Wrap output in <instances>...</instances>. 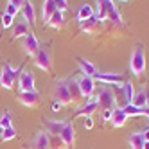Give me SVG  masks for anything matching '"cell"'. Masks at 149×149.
Here are the masks:
<instances>
[{
    "label": "cell",
    "mask_w": 149,
    "mask_h": 149,
    "mask_svg": "<svg viewBox=\"0 0 149 149\" xmlns=\"http://www.w3.org/2000/svg\"><path fill=\"white\" fill-rule=\"evenodd\" d=\"M52 99L58 101L61 106L74 104L70 90H68V79H58L54 83V86H52Z\"/></svg>",
    "instance_id": "cell-1"
},
{
    "label": "cell",
    "mask_w": 149,
    "mask_h": 149,
    "mask_svg": "<svg viewBox=\"0 0 149 149\" xmlns=\"http://www.w3.org/2000/svg\"><path fill=\"white\" fill-rule=\"evenodd\" d=\"M130 68L133 76H142L144 70H146V50L144 47H135V50L131 52V58H130Z\"/></svg>",
    "instance_id": "cell-2"
},
{
    "label": "cell",
    "mask_w": 149,
    "mask_h": 149,
    "mask_svg": "<svg viewBox=\"0 0 149 149\" xmlns=\"http://www.w3.org/2000/svg\"><path fill=\"white\" fill-rule=\"evenodd\" d=\"M20 68H13L9 63H4L2 65V72H0V86H4L6 90H11L13 84H15V79L20 76Z\"/></svg>",
    "instance_id": "cell-3"
},
{
    "label": "cell",
    "mask_w": 149,
    "mask_h": 149,
    "mask_svg": "<svg viewBox=\"0 0 149 149\" xmlns=\"http://www.w3.org/2000/svg\"><path fill=\"white\" fill-rule=\"evenodd\" d=\"M95 101L102 110H115V93L110 86H101Z\"/></svg>",
    "instance_id": "cell-4"
},
{
    "label": "cell",
    "mask_w": 149,
    "mask_h": 149,
    "mask_svg": "<svg viewBox=\"0 0 149 149\" xmlns=\"http://www.w3.org/2000/svg\"><path fill=\"white\" fill-rule=\"evenodd\" d=\"M63 147L65 149H74V144H76V130H74V120H67L65 127H63L61 135L58 136Z\"/></svg>",
    "instance_id": "cell-5"
},
{
    "label": "cell",
    "mask_w": 149,
    "mask_h": 149,
    "mask_svg": "<svg viewBox=\"0 0 149 149\" xmlns=\"http://www.w3.org/2000/svg\"><path fill=\"white\" fill-rule=\"evenodd\" d=\"M34 65L38 68H41L43 72H50L52 70V59H50V54H49V50L43 49V47H40V50L34 54Z\"/></svg>",
    "instance_id": "cell-6"
},
{
    "label": "cell",
    "mask_w": 149,
    "mask_h": 149,
    "mask_svg": "<svg viewBox=\"0 0 149 149\" xmlns=\"http://www.w3.org/2000/svg\"><path fill=\"white\" fill-rule=\"evenodd\" d=\"M77 81V86H79V92H81V97H92L93 92H95V81L92 77H86V76H77L76 77Z\"/></svg>",
    "instance_id": "cell-7"
},
{
    "label": "cell",
    "mask_w": 149,
    "mask_h": 149,
    "mask_svg": "<svg viewBox=\"0 0 149 149\" xmlns=\"http://www.w3.org/2000/svg\"><path fill=\"white\" fill-rule=\"evenodd\" d=\"M22 49L25 52V56H31V58H34V54L40 50V43H38V38L34 33H31L29 31V34L24 36V41H22Z\"/></svg>",
    "instance_id": "cell-8"
},
{
    "label": "cell",
    "mask_w": 149,
    "mask_h": 149,
    "mask_svg": "<svg viewBox=\"0 0 149 149\" xmlns=\"http://www.w3.org/2000/svg\"><path fill=\"white\" fill-rule=\"evenodd\" d=\"M18 90H20V93L36 90L34 88V76H33V72H29V70L20 72V76H18Z\"/></svg>",
    "instance_id": "cell-9"
},
{
    "label": "cell",
    "mask_w": 149,
    "mask_h": 149,
    "mask_svg": "<svg viewBox=\"0 0 149 149\" xmlns=\"http://www.w3.org/2000/svg\"><path fill=\"white\" fill-rule=\"evenodd\" d=\"M97 6H95V11H93V18L97 20V22H104V20H108V13L110 9L115 6L111 0H99V2H95Z\"/></svg>",
    "instance_id": "cell-10"
},
{
    "label": "cell",
    "mask_w": 149,
    "mask_h": 149,
    "mask_svg": "<svg viewBox=\"0 0 149 149\" xmlns=\"http://www.w3.org/2000/svg\"><path fill=\"white\" fill-rule=\"evenodd\" d=\"M40 99H41V95L36 90L18 93V102H22L24 106H27V108H36V106L40 104Z\"/></svg>",
    "instance_id": "cell-11"
},
{
    "label": "cell",
    "mask_w": 149,
    "mask_h": 149,
    "mask_svg": "<svg viewBox=\"0 0 149 149\" xmlns=\"http://www.w3.org/2000/svg\"><path fill=\"white\" fill-rule=\"evenodd\" d=\"M93 81H99L104 84H113V86H120L122 76L120 74H101V72H97V76L93 77Z\"/></svg>",
    "instance_id": "cell-12"
},
{
    "label": "cell",
    "mask_w": 149,
    "mask_h": 149,
    "mask_svg": "<svg viewBox=\"0 0 149 149\" xmlns=\"http://www.w3.org/2000/svg\"><path fill=\"white\" fill-rule=\"evenodd\" d=\"M50 146H52L50 135L45 130L38 131V135L34 136V140H33V149H50Z\"/></svg>",
    "instance_id": "cell-13"
},
{
    "label": "cell",
    "mask_w": 149,
    "mask_h": 149,
    "mask_svg": "<svg viewBox=\"0 0 149 149\" xmlns=\"http://www.w3.org/2000/svg\"><path fill=\"white\" fill-rule=\"evenodd\" d=\"M77 65H79V68H81V72H83V76L92 77V79L97 76V68H95V65H93L92 61L84 59V58H79V59H77Z\"/></svg>",
    "instance_id": "cell-14"
},
{
    "label": "cell",
    "mask_w": 149,
    "mask_h": 149,
    "mask_svg": "<svg viewBox=\"0 0 149 149\" xmlns=\"http://www.w3.org/2000/svg\"><path fill=\"white\" fill-rule=\"evenodd\" d=\"M65 122L67 120H45L43 122L45 124V131L49 135H54L58 138L61 135V131H63V127H65Z\"/></svg>",
    "instance_id": "cell-15"
},
{
    "label": "cell",
    "mask_w": 149,
    "mask_h": 149,
    "mask_svg": "<svg viewBox=\"0 0 149 149\" xmlns=\"http://www.w3.org/2000/svg\"><path fill=\"white\" fill-rule=\"evenodd\" d=\"M58 11V7H56V0H45L43 4H41V20L47 24L50 16L54 15Z\"/></svg>",
    "instance_id": "cell-16"
},
{
    "label": "cell",
    "mask_w": 149,
    "mask_h": 149,
    "mask_svg": "<svg viewBox=\"0 0 149 149\" xmlns=\"http://www.w3.org/2000/svg\"><path fill=\"white\" fill-rule=\"evenodd\" d=\"M22 16H24V22L25 24L27 22H29V25H34L36 24V15H34L33 2H24V6H22Z\"/></svg>",
    "instance_id": "cell-17"
},
{
    "label": "cell",
    "mask_w": 149,
    "mask_h": 149,
    "mask_svg": "<svg viewBox=\"0 0 149 149\" xmlns=\"http://www.w3.org/2000/svg\"><path fill=\"white\" fill-rule=\"evenodd\" d=\"M99 108V104H97V101L95 99H90V101H86L84 104H81L79 108L76 110V115H84V117H92V113Z\"/></svg>",
    "instance_id": "cell-18"
},
{
    "label": "cell",
    "mask_w": 149,
    "mask_h": 149,
    "mask_svg": "<svg viewBox=\"0 0 149 149\" xmlns=\"http://www.w3.org/2000/svg\"><path fill=\"white\" fill-rule=\"evenodd\" d=\"M126 120H127V115L124 113V110L122 108H115L113 111H111V126L113 127H122L124 124H126Z\"/></svg>",
    "instance_id": "cell-19"
},
{
    "label": "cell",
    "mask_w": 149,
    "mask_h": 149,
    "mask_svg": "<svg viewBox=\"0 0 149 149\" xmlns=\"http://www.w3.org/2000/svg\"><path fill=\"white\" fill-rule=\"evenodd\" d=\"M29 34V25L25 22H15L13 24V33H11V40H18Z\"/></svg>",
    "instance_id": "cell-20"
},
{
    "label": "cell",
    "mask_w": 149,
    "mask_h": 149,
    "mask_svg": "<svg viewBox=\"0 0 149 149\" xmlns=\"http://www.w3.org/2000/svg\"><path fill=\"white\" fill-rule=\"evenodd\" d=\"M99 29H101V24L93 16L86 20L84 24H81V33H86V34H95V33H99Z\"/></svg>",
    "instance_id": "cell-21"
},
{
    "label": "cell",
    "mask_w": 149,
    "mask_h": 149,
    "mask_svg": "<svg viewBox=\"0 0 149 149\" xmlns=\"http://www.w3.org/2000/svg\"><path fill=\"white\" fill-rule=\"evenodd\" d=\"M93 16V7L90 4H83L79 7V11H77V22L79 24H84L86 20H90Z\"/></svg>",
    "instance_id": "cell-22"
},
{
    "label": "cell",
    "mask_w": 149,
    "mask_h": 149,
    "mask_svg": "<svg viewBox=\"0 0 149 149\" xmlns=\"http://www.w3.org/2000/svg\"><path fill=\"white\" fill-rule=\"evenodd\" d=\"M144 144H146L144 131H136V133L130 135V147H131V149H142Z\"/></svg>",
    "instance_id": "cell-23"
},
{
    "label": "cell",
    "mask_w": 149,
    "mask_h": 149,
    "mask_svg": "<svg viewBox=\"0 0 149 149\" xmlns=\"http://www.w3.org/2000/svg\"><path fill=\"white\" fill-rule=\"evenodd\" d=\"M122 110L127 115V119H130V117H142V115H147L149 117V111L147 110H140V108H136V106H133V104H124Z\"/></svg>",
    "instance_id": "cell-24"
},
{
    "label": "cell",
    "mask_w": 149,
    "mask_h": 149,
    "mask_svg": "<svg viewBox=\"0 0 149 149\" xmlns=\"http://www.w3.org/2000/svg\"><path fill=\"white\" fill-rule=\"evenodd\" d=\"M22 6H24L22 0H9V2L6 4V11L4 13L11 15V16H16L20 11H22Z\"/></svg>",
    "instance_id": "cell-25"
},
{
    "label": "cell",
    "mask_w": 149,
    "mask_h": 149,
    "mask_svg": "<svg viewBox=\"0 0 149 149\" xmlns=\"http://www.w3.org/2000/svg\"><path fill=\"white\" fill-rule=\"evenodd\" d=\"M47 25L52 27V29H61L63 25H65V16H63V13L61 11H56L54 15L50 16V20L47 22Z\"/></svg>",
    "instance_id": "cell-26"
},
{
    "label": "cell",
    "mask_w": 149,
    "mask_h": 149,
    "mask_svg": "<svg viewBox=\"0 0 149 149\" xmlns=\"http://www.w3.org/2000/svg\"><path fill=\"white\" fill-rule=\"evenodd\" d=\"M68 90H70V95H72L74 104H76L79 99H83V97H81V92H79V86H77L76 77H68Z\"/></svg>",
    "instance_id": "cell-27"
},
{
    "label": "cell",
    "mask_w": 149,
    "mask_h": 149,
    "mask_svg": "<svg viewBox=\"0 0 149 149\" xmlns=\"http://www.w3.org/2000/svg\"><path fill=\"white\" fill-rule=\"evenodd\" d=\"M122 93H124L126 104H131V101H133V97H135V90H133V83H131V81L122 83Z\"/></svg>",
    "instance_id": "cell-28"
},
{
    "label": "cell",
    "mask_w": 149,
    "mask_h": 149,
    "mask_svg": "<svg viewBox=\"0 0 149 149\" xmlns=\"http://www.w3.org/2000/svg\"><path fill=\"white\" fill-rule=\"evenodd\" d=\"M131 104L136 106V108H140V110H147V108H146V92H144V90L136 92L135 97H133V101H131ZM147 111H149V110H147Z\"/></svg>",
    "instance_id": "cell-29"
},
{
    "label": "cell",
    "mask_w": 149,
    "mask_h": 149,
    "mask_svg": "<svg viewBox=\"0 0 149 149\" xmlns=\"http://www.w3.org/2000/svg\"><path fill=\"white\" fill-rule=\"evenodd\" d=\"M11 126H13V122H11V111L6 110L2 113V117H0V131L7 130V127H11Z\"/></svg>",
    "instance_id": "cell-30"
},
{
    "label": "cell",
    "mask_w": 149,
    "mask_h": 149,
    "mask_svg": "<svg viewBox=\"0 0 149 149\" xmlns=\"http://www.w3.org/2000/svg\"><path fill=\"white\" fill-rule=\"evenodd\" d=\"M108 20H111V22H113V24H117V25H122V16H120L119 9H117L115 6L110 9V13H108Z\"/></svg>",
    "instance_id": "cell-31"
},
{
    "label": "cell",
    "mask_w": 149,
    "mask_h": 149,
    "mask_svg": "<svg viewBox=\"0 0 149 149\" xmlns=\"http://www.w3.org/2000/svg\"><path fill=\"white\" fill-rule=\"evenodd\" d=\"M0 22H2V27L4 29H9V27H13V24H15V16L4 13L2 16H0Z\"/></svg>",
    "instance_id": "cell-32"
},
{
    "label": "cell",
    "mask_w": 149,
    "mask_h": 149,
    "mask_svg": "<svg viewBox=\"0 0 149 149\" xmlns=\"http://www.w3.org/2000/svg\"><path fill=\"white\" fill-rule=\"evenodd\" d=\"M15 136H16V130H15V126H11V127H7V130H4V131H2V140H4V142L13 140Z\"/></svg>",
    "instance_id": "cell-33"
},
{
    "label": "cell",
    "mask_w": 149,
    "mask_h": 149,
    "mask_svg": "<svg viewBox=\"0 0 149 149\" xmlns=\"http://www.w3.org/2000/svg\"><path fill=\"white\" fill-rule=\"evenodd\" d=\"M56 7H58V11H67V9H68V2H67V0H56Z\"/></svg>",
    "instance_id": "cell-34"
},
{
    "label": "cell",
    "mask_w": 149,
    "mask_h": 149,
    "mask_svg": "<svg viewBox=\"0 0 149 149\" xmlns=\"http://www.w3.org/2000/svg\"><path fill=\"white\" fill-rule=\"evenodd\" d=\"M84 130H92L93 127V120H92V117H84Z\"/></svg>",
    "instance_id": "cell-35"
},
{
    "label": "cell",
    "mask_w": 149,
    "mask_h": 149,
    "mask_svg": "<svg viewBox=\"0 0 149 149\" xmlns=\"http://www.w3.org/2000/svg\"><path fill=\"white\" fill-rule=\"evenodd\" d=\"M111 111H113V110H104V111H102V120H104V122L111 120Z\"/></svg>",
    "instance_id": "cell-36"
},
{
    "label": "cell",
    "mask_w": 149,
    "mask_h": 149,
    "mask_svg": "<svg viewBox=\"0 0 149 149\" xmlns=\"http://www.w3.org/2000/svg\"><path fill=\"white\" fill-rule=\"evenodd\" d=\"M61 108H63V106H61L58 101H52V111H59Z\"/></svg>",
    "instance_id": "cell-37"
},
{
    "label": "cell",
    "mask_w": 149,
    "mask_h": 149,
    "mask_svg": "<svg viewBox=\"0 0 149 149\" xmlns=\"http://www.w3.org/2000/svg\"><path fill=\"white\" fill-rule=\"evenodd\" d=\"M144 92H146V108L149 110V88H146Z\"/></svg>",
    "instance_id": "cell-38"
},
{
    "label": "cell",
    "mask_w": 149,
    "mask_h": 149,
    "mask_svg": "<svg viewBox=\"0 0 149 149\" xmlns=\"http://www.w3.org/2000/svg\"><path fill=\"white\" fill-rule=\"evenodd\" d=\"M144 138H146V142H149V127L144 131Z\"/></svg>",
    "instance_id": "cell-39"
},
{
    "label": "cell",
    "mask_w": 149,
    "mask_h": 149,
    "mask_svg": "<svg viewBox=\"0 0 149 149\" xmlns=\"http://www.w3.org/2000/svg\"><path fill=\"white\" fill-rule=\"evenodd\" d=\"M142 149H149V142H146V144H144V147H142Z\"/></svg>",
    "instance_id": "cell-40"
}]
</instances>
